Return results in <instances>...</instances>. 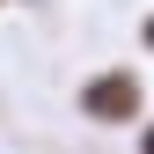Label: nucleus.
<instances>
[{
	"mask_svg": "<svg viewBox=\"0 0 154 154\" xmlns=\"http://www.w3.org/2000/svg\"><path fill=\"white\" fill-rule=\"evenodd\" d=\"M140 154H154V125H147V132H140Z\"/></svg>",
	"mask_w": 154,
	"mask_h": 154,
	"instance_id": "7ed1b4c3",
	"label": "nucleus"
},
{
	"mask_svg": "<svg viewBox=\"0 0 154 154\" xmlns=\"http://www.w3.org/2000/svg\"><path fill=\"white\" fill-rule=\"evenodd\" d=\"M140 51H154V15H140Z\"/></svg>",
	"mask_w": 154,
	"mask_h": 154,
	"instance_id": "f03ea898",
	"label": "nucleus"
},
{
	"mask_svg": "<svg viewBox=\"0 0 154 154\" xmlns=\"http://www.w3.org/2000/svg\"><path fill=\"white\" fill-rule=\"evenodd\" d=\"M0 8H8V0H0Z\"/></svg>",
	"mask_w": 154,
	"mask_h": 154,
	"instance_id": "20e7f679",
	"label": "nucleus"
},
{
	"mask_svg": "<svg viewBox=\"0 0 154 154\" xmlns=\"http://www.w3.org/2000/svg\"><path fill=\"white\" fill-rule=\"evenodd\" d=\"M73 110L88 125H147V73L140 66H95L73 88Z\"/></svg>",
	"mask_w": 154,
	"mask_h": 154,
	"instance_id": "f257e3e1",
	"label": "nucleus"
}]
</instances>
